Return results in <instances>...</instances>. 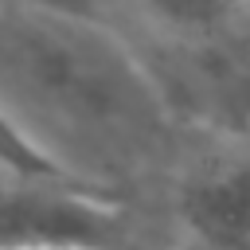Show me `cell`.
I'll use <instances>...</instances> for the list:
<instances>
[{
    "mask_svg": "<svg viewBox=\"0 0 250 250\" xmlns=\"http://www.w3.org/2000/svg\"><path fill=\"white\" fill-rule=\"evenodd\" d=\"M0 113L102 191H117L172 129L141 55L102 20L47 0H0Z\"/></svg>",
    "mask_w": 250,
    "mask_h": 250,
    "instance_id": "1",
    "label": "cell"
},
{
    "mask_svg": "<svg viewBox=\"0 0 250 250\" xmlns=\"http://www.w3.org/2000/svg\"><path fill=\"white\" fill-rule=\"evenodd\" d=\"M4 246L137 250L133 219L117 191L12 176H0V250Z\"/></svg>",
    "mask_w": 250,
    "mask_h": 250,
    "instance_id": "2",
    "label": "cell"
},
{
    "mask_svg": "<svg viewBox=\"0 0 250 250\" xmlns=\"http://www.w3.org/2000/svg\"><path fill=\"white\" fill-rule=\"evenodd\" d=\"M176 215L199 250H250V156L191 172L176 191Z\"/></svg>",
    "mask_w": 250,
    "mask_h": 250,
    "instance_id": "3",
    "label": "cell"
},
{
    "mask_svg": "<svg viewBox=\"0 0 250 250\" xmlns=\"http://www.w3.org/2000/svg\"><path fill=\"white\" fill-rule=\"evenodd\" d=\"M141 8L176 39H211L250 16V0H141Z\"/></svg>",
    "mask_w": 250,
    "mask_h": 250,
    "instance_id": "4",
    "label": "cell"
},
{
    "mask_svg": "<svg viewBox=\"0 0 250 250\" xmlns=\"http://www.w3.org/2000/svg\"><path fill=\"white\" fill-rule=\"evenodd\" d=\"M0 176L12 180H43V184H82L66 168H59L47 152H39L4 113H0ZM90 188V184H82Z\"/></svg>",
    "mask_w": 250,
    "mask_h": 250,
    "instance_id": "5",
    "label": "cell"
},
{
    "mask_svg": "<svg viewBox=\"0 0 250 250\" xmlns=\"http://www.w3.org/2000/svg\"><path fill=\"white\" fill-rule=\"evenodd\" d=\"M4 250H82V246H4Z\"/></svg>",
    "mask_w": 250,
    "mask_h": 250,
    "instance_id": "6",
    "label": "cell"
}]
</instances>
